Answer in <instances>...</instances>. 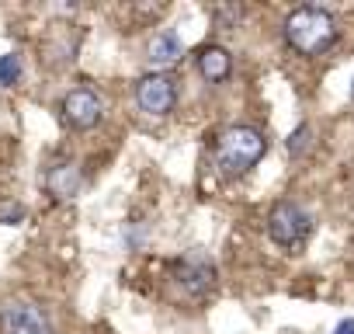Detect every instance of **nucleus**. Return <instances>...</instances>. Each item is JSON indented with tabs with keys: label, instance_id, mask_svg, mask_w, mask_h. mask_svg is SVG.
I'll return each instance as SVG.
<instances>
[{
	"label": "nucleus",
	"instance_id": "11",
	"mask_svg": "<svg viewBox=\"0 0 354 334\" xmlns=\"http://www.w3.org/2000/svg\"><path fill=\"white\" fill-rule=\"evenodd\" d=\"M21 77V56L18 53H4L0 56V87H15Z\"/></svg>",
	"mask_w": 354,
	"mask_h": 334
},
{
	"label": "nucleus",
	"instance_id": "7",
	"mask_svg": "<svg viewBox=\"0 0 354 334\" xmlns=\"http://www.w3.org/2000/svg\"><path fill=\"white\" fill-rule=\"evenodd\" d=\"M101 115H104V105L87 87H77L63 98V118H66L70 129H94L101 122Z\"/></svg>",
	"mask_w": 354,
	"mask_h": 334
},
{
	"label": "nucleus",
	"instance_id": "14",
	"mask_svg": "<svg viewBox=\"0 0 354 334\" xmlns=\"http://www.w3.org/2000/svg\"><path fill=\"white\" fill-rule=\"evenodd\" d=\"M351 98H354V80H351Z\"/></svg>",
	"mask_w": 354,
	"mask_h": 334
},
{
	"label": "nucleus",
	"instance_id": "1",
	"mask_svg": "<svg viewBox=\"0 0 354 334\" xmlns=\"http://www.w3.org/2000/svg\"><path fill=\"white\" fill-rule=\"evenodd\" d=\"M268 153V139L261 129L254 125H230L219 139H216V167L223 178H240L250 167L261 164V157Z\"/></svg>",
	"mask_w": 354,
	"mask_h": 334
},
{
	"label": "nucleus",
	"instance_id": "4",
	"mask_svg": "<svg viewBox=\"0 0 354 334\" xmlns=\"http://www.w3.org/2000/svg\"><path fill=\"white\" fill-rule=\"evenodd\" d=\"M174 282L181 285L185 296L202 299V296L212 292V285H216V265H212V258L202 254V251H188L181 261L174 265Z\"/></svg>",
	"mask_w": 354,
	"mask_h": 334
},
{
	"label": "nucleus",
	"instance_id": "2",
	"mask_svg": "<svg viewBox=\"0 0 354 334\" xmlns=\"http://www.w3.org/2000/svg\"><path fill=\"white\" fill-rule=\"evenodd\" d=\"M285 42L299 53V56H319L337 42V21L326 8H295L285 18Z\"/></svg>",
	"mask_w": 354,
	"mask_h": 334
},
{
	"label": "nucleus",
	"instance_id": "6",
	"mask_svg": "<svg viewBox=\"0 0 354 334\" xmlns=\"http://www.w3.org/2000/svg\"><path fill=\"white\" fill-rule=\"evenodd\" d=\"M0 334H53L49 317L32 303H11L0 310Z\"/></svg>",
	"mask_w": 354,
	"mask_h": 334
},
{
	"label": "nucleus",
	"instance_id": "3",
	"mask_svg": "<svg viewBox=\"0 0 354 334\" xmlns=\"http://www.w3.org/2000/svg\"><path fill=\"white\" fill-rule=\"evenodd\" d=\"M313 234V216L299 202H278L268 216V237L278 247H299Z\"/></svg>",
	"mask_w": 354,
	"mask_h": 334
},
{
	"label": "nucleus",
	"instance_id": "10",
	"mask_svg": "<svg viewBox=\"0 0 354 334\" xmlns=\"http://www.w3.org/2000/svg\"><path fill=\"white\" fill-rule=\"evenodd\" d=\"M195 63H198V73L209 84H223L230 77V70H233V60H230V53L223 46H202L198 56H195Z\"/></svg>",
	"mask_w": 354,
	"mask_h": 334
},
{
	"label": "nucleus",
	"instance_id": "9",
	"mask_svg": "<svg viewBox=\"0 0 354 334\" xmlns=\"http://www.w3.org/2000/svg\"><path fill=\"white\" fill-rule=\"evenodd\" d=\"M181 56H185V42H181V35H177L174 28H163V32L153 35V42H149V63L156 70L174 67Z\"/></svg>",
	"mask_w": 354,
	"mask_h": 334
},
{
	"label": "nucleus",
	"instance_id": "8",
	"mask_svg": "<svg viewBox=\"0 0 354 334\" xmlns=\"http://www.w3.org/2000/svg\"><path fill=\"white\" fill-rule=\"evenodd\" d=\"M84 178H80V167L73 160H63V164H53L46 171V188L53 199H73L80 192Z\"/></svg>",
	"mask_w": 354,
	"mask_h": 334
},
{
	"label": "nucleus",
	"instance_id": "12",
	"mask_svg": "<svg viewBox=\"0 0 354 334\" xmlns=\"http://www.w3.org/2000/svg\"><path fill=\"white\" fill-rule=\"evenodd\" d=\"M306 146H309V125H299V129L288 136V153H292V157H299Z\"/></svg>",
	"mask_w": 354,
	"mask_h": 334
},
{
	"label": "nucleus",
	"instance_id": "13",
	"mask_svg": "<svg viewBox=\"0 0 354 334\" xmlns=\"http://www.w3.org/2000/svg\"><path fill=\"white\" fill-rule=\"evenodd\" d=\"M333 334H354V317H344V320L333 327Z\"/></svg>",
	"mask_w": 354,
	"mask_h": 334
},
{
	"label": "nucleus",
	"instance_id": "5",
	"mask_svg": "<svg viewBox=\"0 0 354 334\" xmlns=\"http://www.w3.org/2000/svg\"><path fill=\"white\" fill-rule=\"evenodd\" d=\"M136 105L146 115H170L174 105H177V80L170 73H160V70L139 77V84H136Z\"/></svg>",
	"mask_w": 354,
	"mask_h": 334
}]
</instances>
